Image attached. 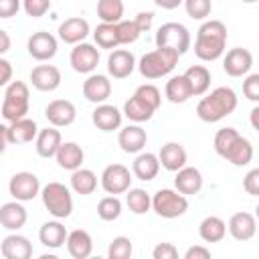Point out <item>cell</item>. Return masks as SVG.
<instances>
[{"label":"cell","instance_id":"obj_51","mask_svg":"<svg viewBox=\"0 0 259 259\" xmlns=\"http://www.w3.org/2000/svg\"><path fill=\"white\" fill-rule=\"evenodd\" d=\"M184 259H210V249H206L202 245H192L186 249Z\"/></svg>","mask_w":259,"mask_h":259},{"label":"cell","instance_id":"obj_25","mask_svg":"<svg viewBox=\"0 0 259 259\" xmlns=\"http://www.w3.org/2000/svg\"><path fill=\"white\" fill-rule=\"evenodd\" d=\"M55 160H57L59 168L73 172V170L81 168V164L85 160V152L77 142H61V146L55 154Z\"/></svg>","mask_w":259,"mask_h":259},{"label":"cell","instance_id":"obj_16","mask_svg":"<svg viewBox=\"0 0 259 259\" xmlns=\"http://www.w3.org/2000/svg\"><path fill=\"white\" fill-rule=\"evenodd\" d=\"M146 142H148V134L138 123H130V125L121 127L119 134H117V144H119V148L125 154H138V152H142L146 148Z\"/></svg>","mask_w":259,"mask_h":259},{"label":"cell","instance_id":"obj_56","mask_svg":"<svg viewBox=\"0 0 259 259\" xmlns=\"http://www.w3.org/2000/svg\"><path fill=\"white\" fill-rule=\"evenodd\" d=\"M6 144H8V132H6V125L0 123V152L6 150Z\"/></svg>","mask_w":259,"mask_h":259},{"label":"cell","instance_id":"obj_27","mask_svg":"<svg viewBox=\"0 0 259 259\" xmlns=\"http://www.w3.org/2000/svg\"><path fill=\"white\" fill-rule=\"evenodd\" d=\"M65 245H67V251L73 259H87L93 253V239L83 229H75V231L67 233Z\"/></svg>","mask_w":259,"mask_h":259},{"label":"cell","instance_id":"obj_10","mask_svg":"<svg viewBox=\"0 0 259 259\" xmlns=\"http://www.w3.org/2000/svg\"><path fill=\"white\" fill-rule=\"evenodd\" d=\"M69 63H71L73 71L83 73V75H89V73H93V71L97 69V65H99V51H97L91 42H77V45L71 49Z\"/></svg>","mask_w":259,"mask_h":259},{"label":"cell","instance_id":"obj_39","mask_svg":"<svg viewBox=\"0 0 259 259\" xmlns=\"http://www.w3.org/2000/svg\"><path fill=\"white\" fill-rule=\"evenodd\" d=\"M97 16L101 22H119L123 16V2L121 0H97Z\"/></svg>","mask_w":259,"mask_h":259},{"label":"cell","instance_id":"obj_1","mask_svg":"<svg viewBox=\"0 0 259 259\" xmlns=\"http://www.w3.org/2000/svg\"><path fill=\"white\" fill-rule=\"evenodd\" d=\"M227 47V26L221 20H204L196 32L194 40V55L204 61L212 63L225 55Z\"/></svg>","mask_w":259,"mask_h":259},{"label":"cell","instance_id":"obj_18","mask_svg":"<svg viewBox=\"0 0 259 259\" xmlns=\"http://www.w3.org/2000/svg\"><path fill=\"white\" fill-rule=\"evenodd\" d=\"M59 38L67 45H77V42H83L87 38V34L91 32L89 28V22L81 16H71L67 20H63L59 24Z\"/></svg>","mask_w":259,"mask_h":259},{"label":"cell","instance_id":"obj_5","mask_svg":"<svg viewBox=\"0 0 259 259\" xmlns=\"http://www.w3.org/2000/svg\"><path fill=\"white\" fill-rule=\"evenodd\" d=\"M40 198L45 208L55 219H67L73 212V196L71 190L61 182H49L40 188Z\"/></svg>","mask_w":259,"mask_h":259},{"label":"cell","instance_id":"obj_3","mask_svg":"<svg viewBox=\"0 0 259 259\" xmlns=\"http://www.w3.org/2000/svg\"><path fill=\"white\" fill-rule=\"evenodd\" d=\"M178 59L180 55L176 51L166 49V47H156L154 51L142 55L138 63V71L146 79H160L174 71V67L178 65Z\"/></svg>","mask_w":259,"mask_h":259},{"label":"cell","instance_id":"obj_11","mask_svg":"<svg viewBox=\"0 0 259 259\" xmlns=\"http://www.w3.org/2000/svg\"><path fill=\"white\" fill-rule=\"evenodd\" d=\"M26 49H28V55L32 59H36V61H51L57 55L59 40H57L55 34H51L47 30H38V32H32L28 36Z\"/></svg>","mask_w":259,"mask_h":259},{"label":"cell","instance_id":"obj_58","mask_svg":"<svg viewBox=\"0 0 259 259\" xmlns=\"http://www.w3.org/2000/svg\"><path fill=\"white\" fill-rule=\"evenodd\" d=\"M243 2H247V4H253V2H257V0H243Z\"/></svg>","mask_w":259,"mask_h":259},{"label":"cell","instance_id":"obj_38","mask_svg":"<svg viewBox=\"0 0 259 259\" xmlns=\"http://www.w3.org/2000/svg\"><path fill=\"white\" fill-rule=\"evenodd\" d=\"M93 38H95L99 49H117L119 47L117 30H115V24H111V22L97 24L95 30H93Z\"/></svg>","mask_w":259,"mask_h":259},{"label":"cell","instance_id":"obj_21","mask_svg":"<svg viewBox=\"0 0 259 259\" xmlns=\"http://www.w3.org/2000/svg\"><path fill=\"white\" fill-rule=\"evenodd\" d=\"M0 253L6 259H30L32 257V243L18 233L6 235L0 243Z\"/></svg>","mask_w":259,"mask_h":259},{"label":"cell","instance_id":"obj_23","mask_svg":"<svg viewBox=\"0 0 259 259\" xmlns=\"http://www.w3.org/2000/svg\"><path fill=\"white\" fill-rule=\"evenodd\" d=\"M174 188L180 194H184V196L198 194L200 188H202V174H200V170L194 168V166H182L180 170H176Z\"/></svg>","mask_w":259,"mask_h":259},{"label":"cell","instance_id":"obj_59","mask_svg":"<svg viewBox=\"0 0 259 259\" xmlns=\"http://www.w3.org/2000/svg\"><path fill=\"white\" fill-rule=\"evenodd\" d=\"M0 154H2V152H0Z\"/></svg>","mask_w":259,"mask_h":259},{"label":"cell","instance_id":"obj_36","mask_svg":"<svg viewBox=\"0 0 259 259\" xmlns=\"http://www.w3.org/2000/svg\"><path fill=\"white\" fill-rule=\"evenodd\" d=\"M130 121H134V123H144V121H148V119H152V115L156 113L148 103H144L140 97H136V95H132L125 103H123V111H121Z\"/></svg>","mask_w":259,"mask_h":259},{"label":"cell","instance_id":"obj_57","mask_svg":"<svg viewBox=\"0 0 259 259\" xmlns=\"http://www.w3.org/2000/svg\"><path fill=\"white\" fill-rule=\"evenodd\" d=\"M251 125L255 130H259V107H253L251 109Z\"/></svg>","mask_w":259,"mask_h":259},{"label":"cell","instance_id":"obj_26","mask_svg":"<svg viewBox=\"0 0 259 259\" xmlns=\"http://www.w3.org/2000/svg\"><path fill=\"white\" fill-rule=\"evenodd\" d=\"M28 212L20 200H10L0 206V225L8 231H18L26 225Z\"/></svg>","mask_w":259,"mask_h":259},{"label":"cell","instance_id":"obj_7","mask_svg":"<svg viewBox=\"0 0 259 259\" xmlns=\"http://www.w3.org/2000/svg\"><path fill=\"white\" fill-rule=\"evenodd\" d=\"M156 47L172 49L182 57L190 49V32L180 22H164L156 32Z\"/></svg>","mask_w":259,"mask_h":259},{"label":"cell","instance_id":"obj_2","mask_svg":"<svg viewBox=\"0 0 259 259\" xmlns=\"http://www.w3.org/2000/svg\"><path fill=\"white\" fill-rule=\"evenodd\" d=\"M237 109V93L231 87H217L196 105V115L206 123H217Z\"/></svg>","mask_w":259,"mask_h":259},{"label":"cell","instance_id":"obj_15","mask_svg":"<svg viewBox=\"0 0 259 259\" xmlns=\"http://www.w3.org/2000/svg\"><path fill=\"white\" fill-rule=\"evenodd\" d=\"M109 95H111V81L107 79V75L89 73V77L83 81V97L97 105V103H105Z\"/></svg>","mask_w":259,"mask_h":259},{"label":"cell","instance_id":"obj_37","mask_svg":"<svg viewBox=\"0 0 259 259\" xmlns=\"http://www.w3.org/2000/svg\"><path fill=\"white\" fill-rule=\"evenodd\" d=\"M125 202L134 214H146L152 208V196L144 188H132L130 186L125 190Z\"/></svg>","mask_w":259,"mask_h":259},{"label":"cell","instance_id":"obj_9","mask_svg":"<svg viewBox=\"0 0 259 259\" xmlns=\"http://www.w3.org/2000/svg\"><path fill=\"white\" fill-rule=\"evenodd\" d=\"M8 192L14 200L28 202V200H32L34 196L40 194V180L32 172H26V170L16 172L8 182Z\"/></svg>","mask_w":259,"mask_h":259},{"label":"cell","instance_id":"obj_52","mask_svg":"<svg viewBox=\"0 0 259 259\" xmlns=\"http://www.w3.org/2000/svg\"><path fill=\"white\" fill-rule=\"evenodd\" d=\"M134 22L138 24L140 32H148V30L152 28L154 14H152V12H138V14H136V18H134Z\"/></svg>","mask_w":259,"mask_h":259},{"label":"cell","instance_id":"obj_40","mask_svg":"<svg viewBox=\"0 0 259 259\" xmlns=\"http://www.w3.org/2000/svg\"><path fill=\"white\" fill-rule=\"evenodd\" d=\"M121 214V200L115 196V194H109V196H103L99 202H97V217L101 221H115L119 219Z\"/></svg>","mask_w":259,"mask_h":259},{"label":"cell","instance_id":"obj_20","mask_svg":"<svg viewBox=\"0 0 259 259\" xmlns=\"http://www.w3.org/2000/svg\"><path fill=\"white\" fill-rule=\"evenodd\" d=\"M30 83L38 91H55L61 85V71L55 65H36L30 71Z\"/></svg>","mask_w":259,"mask_h":259},{"label":"cell","instance_id":"obj_49","mask_svg":"<svg viewBox=\"0 0 259 259\" xmlns=\"http://www.w3.org/2000/svg\"><path fill=\"white\" fill-rule=\"evenodd\" d=\"M152 257L154 259H176L178 257V249L172 243H158L152 249Z\"/></svg>","mask_w":259,"mask_h":259},{"label":"cell","instance_id":"obj_55","mask_svg":"<svg viewBox=\"0 0 259 259\" xmlns=\"http://www.w3.org/2000/svg\"><path fill=\"white\" fill-rule=\"evenodd\" d=\"M154 4L158 8H162V10H174V8H178L182 4V0H154Z\"/></svg>","mask_w":259,"mask_h":259},{"label":"cell","instance_id":"obj_28","mask_svg":"<svg viewBox=\"0 0 259 259\" xmlns=\"http://www.w3.org/2000/svg\"><path fill=\"white\" fill-rule=\"evenodd\" d=\"M160 172V162H158V154H152V152H138L134 164H132V174L138 178V180H144V182H150L158 176Z\"/></svg>","mask_w":259,"mask_h":259},{"label":"cell","instance_id":"obj_34","mask_svg":"<svg viewBox=\"0 0 259 259\" xmlns=\"http://www.w3.org/2000/svg\"><path fill=\"white\" fill-rule=\"evenodd\" d=\"M164 95L170 103H184L192 97V91H190V85L186 81L184 75H174L166 81V87H164Z\"/></svg>","mask_w":259,"mask_h":259},{"label":"cell","instance_id":"obj_17","mask_svg":"<svg viewBox=\"0 0 259 259\" xmlns=\"http://www.w3.org/2000/svg\"><path fill=\"white\" fill-rule=\"evenodd\" d=\"M91 119H93V125L97 130H101V132H113V130H119L121 127L123 113L115 105H111V103H97V107L91 113Z\"/></svg>","mask_w":259,"mask_h":259},{"label":"cell","instance_id":"obj_30","mask_svg":"<svg viewBox=\"0 0 259 259\" xmlns=\"http://www.w3.org/2000/svg\"><path fill=\"white\" fill-rule=\"evenodd\" d=\"M65 239H67V229L65 225L61 223V219L57 221H47L42 223V227L38 229V241L49 247V249H59L65 245Z\"/></svg>","mask_w":259,"mask_h":259},{"label":"cell","instance_id":"obj_44","mask_svg":"<svg viewBox=\"0 0 259 259\" xmlns=\"http://www.w3.org/2000/svg\"><path fill=\"white\" fill-rule=\"evenodd\" d=\"M115 30H117V40H119V45H132V42H136L138 38H140V28H138V24L134 22V20H119V22H115Z\"/></svg>","mask_w":259,"mask_h":259},{"label":"cell","instance_id":"obj_45","mask_svg":"<svg viewBox=\"0 0 259 259\" xmlns=\"http://www.w3.org/2000/svg\"><path fill=\"white\" fill-rule=\"evenodd\" d=\"M134 95L140 97L144 103H148L154 111L162 105V93H160V89H158L156 85H152V83H144V85H140V87L134 91Z\"/></svg>","mask_w":259,"mask_h":259},{"label":"cell","instance_id":"obj_42","mask_svg":"<svg viewBox=\"0 0 259 259\" xmlns=\"http://www.w3.org/2000/svg\"><path fill=\"white\" fill-rule=\"evenodd\" d=\"M134 253V247H132V241L130 237H113V241L109 243V249H107V257L109 259H130Z\"/></svg>","mask_w":259,"mask_h":259},{"label":"cell","instance_id":"obj_53","mask_svg":"<svg viewBox=\"0 0 259 259\" xmlns=\"http://www.w3.org/2000/svg\"><path fill=\"white\" fill-rule=\"evenodd\" d=\"M12 81V63L0 57V87H6Z\"/></svg>","mask_w":259,"mask_h":259},{"label":"cell","instance_id":"obj_24","mask_svg":"<svg viewBox=\"0 0 259 259\" xmlns=\"http://www.w3.org/2000/svg\"><path fill=\"white\" fill-rule=\"evenodd\" d=\"M6 132H8V144H28L36 138L38 125L30 117H20V119L8 121Z\"/></svg>","mask_w":259,"mask_h":259},{"label":"cell","instance_id":"obj_50","mask_svg":"<svg viewBox=\"0 0 259 259\" xmlns=\"http://www.w3.org/2000/svg\"><path fill=\"white\" fill-rule=\"evenodd\" d=\"M22 0H0V18H12L18 14Z\"/></svg>","mask_w":259,"mask_h":259},{"label":"cell","instance_id":"obj_43","mask_svg":"<svg viewBox=\"0 0 259 259\" xmlns=\"http://www.w3.org/2000/svg\"><path fill=\"white\" fill-rule=\"evenodd\" d=\"M186 14L192 20H204L212 12V2L210 0H182Z\"/></svg>","mask_w":259,"mask_h":259},{"label":"cell","instance_id":"obj_35","mask_svg":"<svg viewBox=\"0 0 259 259\" xmlns=\"http://www.w3.org/2000/svg\"><path fill=\"white\" fill-rule=\"evenodd\" d=\"M225 160L231 162L233 166H247L253 160V144L247 138L239 136L231 146V150L225 154Z\"/></svg>","mask_w":259,"mask_h":259},{"label":"cell","instance_id":"obj_12","mask_svg":"<svg viewBox=\"0 0 259 259\" xmlns=\"http://www.w3.org/2000/svg\"><path fill=\"white\" fill-rule=\"evenodd\" d=\"M251 67H253V55L243 47H235L227 51L223 59V71L229 77H245L251 71Z\"/></svg>","mask_w":259,"mask_h":259},{"label":"cell","instance_id":"obj_4","mask_svg":"<svg viewBox=\"0 0 259 259\" xmlns=\"http://www.w3.org/2000/svg\"><path fill=\"white\" fill-rule=\"evenodd\" d=\"M30 107V91L24 81H10L4 91V99L0 105V113L6 121H14L26 117Z\"/></svg>","mask_w":259,"mask_h":259},{"label":"cell","instance_id":"obj_48","mask_svg":"<svg viewBox=\"0 0 259 259\" xmlns=\"http://www.w3.org/2000/svg\"><path fill=\"white\" fill-rule=\"evenodd\" d=\"M243 188L251 196H259V168H253L243 178Z\"/></svg>","mask_w":259,"mask_h":259},{"label":"cell","instance_id":"obj_14","mask_svg":"<svg viewBox=\"0 0 259 259\" xmlns=\"http://www.w3.org/2000/svg\"><path fill=\"white\" fill-rule=\"evenodd\" d=\"M136 69V57L127 49H113L107 57V73L113 79H125Z\"/></svg>","mask_w":259,"mask_h":259},{"label":"cell","instance_id":"obj_41","mask_svg":"<svg viewBox=\"0 0 259 259\" xmlns=\"http://www.w3.org/2000/svg\"><path fill=\"white\" fill-rule=\"evenodd\" d=\"M241 134L235 130V127H221L217 134H214V140H212V146H214V152L225 158V154L231 150V146L235 144V140L239 138Z\"/></svg>","mask_w":259,"mask_h":259},{"label":"cell","instance_id":"obj_54","mask_svg":"<svg viewBox=\"0 0 259 259\" xmlns=\"http://www.w3.org/2000/svg\"><path fill=\"white\" fill-rule=\"evenodd\" d=\"M10 47H12L10 34H8L6 30H2V28H0V57H2L4 53H8V51H10Z\"/></svg>","mask_w":259,"mask_h":259},{"label":"cell","instance_id":"obj_19","mask_svg":"<svg viewBox=\"0 0 259 259\" xmlns=\"http://www.w3.org/2000/svg\"><path fill=\"white\" fill-rule=\"evenodd\" d=\"M231 237L235 241H251L257 233V221L251 212H235L231 219H229V225H227Z\"/></svg>","mask_w":259,"mask_h":259},{"label":"cell","instance_id":"obj_32","mask_svg":"<svg viewBox=\"0 0 259 259\" xmlns=\"http://www.w3.org/2000/svg\"><path fill=\"white\" fill-rule=\"evenodd\" d=\"M184 77H186V81L190 85L192 97L204 95L208 91V87H210V71L204 65H190L184 71Z\"/></svg>","mask_w":259,"mask_h":259},{"label":"cell","instance_id":"obj_31","mask_svg":"<svg viewBox=\"0 0 259 259\" xmlns=\"http://www.w3.org/2000/svg\"><path fill=\"white\" fill-rule=\"evenodd\" d=\"M198 235L204 243H219L225 239L227 235V223L221 219V217H214V214H208L200 221L198 225Z\"/></svg>","mask_w":259,"mask_h":259},{"label":"cell","instance_id":"obj_33","mask_svg":"<svg viewBox=\"0 0 259 259\" xmlns=\"http://www.w3.org/2000/svg\"><path fill=\"white\" fill-rule=\"evenodd\" d=\"M97 188V174L89 168H77L71 172V190L81 194V196H87V194H93Z\"/></svg>","mask_w":259,"mask_h":259},{"label":"cell","instance_id":"obj_29","mask_svg":"<svg viewBox=\"0 0 259 259\" xmlns=\"http://www.w3.org/2000/svg\"><path fill=\"white\" fill-rule=\"evenodd\" d=\"M63 138H61V132L51 125V127H45V130H38L36 138H34V148H36V154L40 158H55L59 146H61Z\"/></svg>","mask_w":259,"mask_h":259},{"label":"cell","instance_id":"obj_13","mask_svg":"<svg viewBox=\"0 0 259 259\" xmlns=\"http://www.w3.org/2000/svg\"><path fill=\"white\" fill-rule=\"evenodd\" d=\"M45 117L49 119L51 125L55 127H67L75 121L77 117V107L69 99H53L45 107Z\"/></svg>","mask_w":259,"mask_h":259},{"label":"cell","instance_id":"obj_47","mask_svg":"<svg viewBox=\"0 0 259 259\" xmlns=\"http://www.w3.org/2000/svg\"><path fill=\"white\" fill-rule=\"evenodd\" d=\"M243 95L249 101H253V103L259 101V73H251V75L245 77V81H243Z\"/></svg>","mask_w":259,"mask_h":259},{"label":"cell","instance_id":"obj_46","mask_svg":"<svg viewBox=\"0 0 259 259\" xmlns=\"http://www.w3.org/2000/svg\"><path fill=\"white\" fill-rule=\"evenodd\" d=\"M51 8V0H22V10L30 16V18H40L49 12Z\"/></svg>","mask_w":259,"mask_h":259},{"label":"cell","instance_id":"obj_8","mask_svg":"<svg viewBox=\"0 0 259 259\" xmlns=\"http://www.w3.org/2000/svg\"><path fill=\"white\" fill-rule=\"evenodd\" d=\"M99 180H101V188L107 194H115L117 196V194H123L132 186L134 178H132V172H130L127 166H123V164H109V166L103 168Z\"/></svg>","mask_w":259,"mask_h":259},{"label":"cell","instance_id":"obj_22","mask_svg":"<svg viewBox=\"0 0 259 259\" xmlns=\"http://www.w3.org/2000/svg\"><path fill=\"white\" fill-rule=\"evenodd\" d=\"M186 150L182 144L178 142H168L160 148L158 152V162H160V168L168 170V172H176L180 170L182 166H186Z\"/></svg>","mask_w":259,"mask_h":259},{"label":"cell","instance_id":"obj_6","mask_svg":"<svg viewBox=\"0 0 259 259\" xmlns=\"http://www.w3.org/2000/svg\"><path fill=\"white\" fill-rule=\"evenodd\" d=\"M152 210L162 219H178L188 210V198L176 188H160L152 196Z\"/></svg>","mask_w":259,"mask_h":259}]
</instances>
